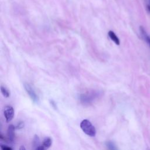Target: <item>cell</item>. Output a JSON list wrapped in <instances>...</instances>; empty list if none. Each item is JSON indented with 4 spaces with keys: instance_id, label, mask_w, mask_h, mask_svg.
<instances>
[{
    "instance_id": "obj_1",
    "label": "cell",
    "mask_w": 150,
    "mask_h": 150,
    "mask_svg": "<svg viewBox=\"0 0 150 150\" xmlns=\"http://www.w3.org/2000/svg\"><path fill=\"white\" fill-rule=\"evenodd\" d=\"M81 129L87 135L90 137H94L96 134V129L94 125L88 120H83L80 124Z\"/></svg>"
},
{
    "instance_id": "obj_2",
    "label": "cell",
    "mask_w": 150,
    "mask_h": 150,
    "mask_svg": "<svg viewBox=\"0 0 150 150\" xmlns=\"http://www.w3.org/2000/svg\"><path fill=\"white\" fill-rule=\"evenodd\" d=\"M98 96V93L97 91H91L86 93L81 94L80 96V101L84 104H88L92 103Z\"/></svg>"
},
{
    "instance_id": "obj_3",
    "label": "cell",
    "mask_w": 150,
    "mask_h": 150,
    "mask_svg": "<svg viewBox=\"0 0 150 150\" xmlns=\"http://www.w3.org/2000/svg\"><path fill=\"white\" fill-rule=\"evenodd\" d=\"M24 88L27 93L28 94V95L29 96V97H30V98L32 99V100L34 103H38L39 101V97L37 96L33 88H32V87L29 83H24Z\"/></svg>"
},
{
    "instance_id": "obj_4",
    "label": "cell",
    "mask_w": 150,
    "mask_h": 150,
    "mask_svg": "<svg viewBox=\"0 0 150 150\" xmlns=\"http://www.w3.org/2000/svg\"><path fill=\"white\" fill-rule=\"evenodd\" d=\"M4 114L6 122H10L14 116V110L12 107L7 105L4 108Z\"/></svg>"
},
{
    "instance_id": "obj_5",
    "label": "cell",
    "mask_w": 150,
    "mask_h": 150,
    "mask_svg": "<svg viewBox=\"0 0 150 150\" xmlns=\"http://www.w3.org/2000/svg\"><path fill=\"white\" fill-rule=\"evenodd\" d=\"M16 129L15 127L13 125H9L7 130V134L8 137V139L11 142H13L15 138V129Z\"/></svg>"
},
{
    "instance_id": "obj_6",
    "label": "cell",
    "mask_w": 150,
    "mask_h": 150,
    "mask_svg": "<svg viewBox=\"0 0 150 150\" xmlns=\"http://www.w3.org/2000/svg\"><path fill=\"white\" fill-rule=\"evenodd\" d=\"M108 36L110 37V38L117 45H120V40L118 39V38L117 36V35H115V33L112 32V30H110L108 33Z\"/></svg>"
},
{
    "instance_id": "obj_7",
    "label": "cell",
    "mask_w": 150,
    "mask_h": 150,
    "mask_svg": "<svg viewBox=\"0 0 150 150\" xmlns=\"http://www.w3.org/2000/svg\"><path fill=\"white\" fill-rule=\"evenodd\" d=\"M52 139L47 137H46L44 140H43V144H42V146L45 148H49L52 145Z\"/></svg>"
},
{
    "instance_id": "obj_8",
    "label": "cell",
    "mask_w": 150,
    "mask_h": 150,
    "mask_svg": "<svg viewBox=\"0 0 150 150\" xmlns=\"http://www.w3.org/2000/svg\"><path fill=\"white\" fill-rule=\"evenodd\" d=\"M140 30L141 32V34L142 35V36L144 37L145 40L148 43V45L150 46V36L147 34V33L145 32L144 28L142 26L140 27Z\"/></svg>"
},
{
    "instance_id": "obj_9",
    "label": "cell",
    "mask_w": 150,
    "mask_h": 150,
    "mask_svg": "<svg viewBox=\"0 0 150 150\" xmlns=\"http://www.w3.org/2000/svg\"><path fill=\"white\" fill-rule=\"evenodd\" d=\"M106 147L108 150H118L115 144L112 141H107L105 143Z\"/></svg>"
},
{
    "instance_id": "obj_10",
    "label": "cell",
    "mask_w": 150,
    "mask_h": 150,
    "mask_svg": "<svg viewBox=\"0 0 150 150\" xmlns=\"http://www.w3.org/2000/svg\"><path fill=\"white\" fill-rule=\"evenodd\" d=\"M33 146L35 148V149L40 146V139H39V137L36 135H35L33 138Z\"/></svg>"
},
{
    "instance_id": "obj_11",
    "label": "cell",
    "mask_w": 150,
    "mask_h": 150,
    "mask_svg": "<svg viewBox=\"0 0 150 150\" xmlns=\"http://www.w3.org/2000/svg\"><path fill=\"white\" fill-rule=\"evenodd\" d=\"M1 93L2 94V95L6 97V98H8L9 97V95H10V93L9 91V90L5 87L4 86H1Z\"/></svg>"
},
{
    "instance_id": "obj_12",
    "label": "cell",
    "mask_w": 150,
    "mask_h": 150,
    "mask_svg": "<svg viewBox=\"0 0 150 150\" xmlns=\"http://www.w3.org/2000/svg\"><path fill=\"white\" fill-rule=\"evenodd\" d=\"M1 150H13L12 148L5 145H1Z\"/></svg>"
},
{
    "instance_id": "obj_13",
    "label": "cell",
    "mask_w": 150,
    "mask_h": 150,
    "mask_svg": "<svg viewBox=\"0 0 150 150\" xmlns=\"http://www.w3.org/2000/svg\"><path fill=\"white\" fill-rule=\"evenodd\" d=\"M23 125H24V124H23V122H19L18 124V125L15 127V128H16V129H21L23 127Z\"/></svg>"
},
{
    "instance_id": "obj_14",
    "label": "cell",
    "mask_w": 150,
    "mask_h": 150,
    "mask_svg": "<svg viewBox=\"0 0 150 150\" xmlns=\"http://www.w3.org/2000/svg\"><path fill=\"white\" fill-rule=\"evenodd\" d=\"M148 5H147V6H146V7H147V10H148V12L150 13V0H148Z\"/></svg>"
},
{
    "instance_id": "obj_15",
    "label": "cell",
    "mask_w": 150,
    "mask_h": 150,
    "mask_svg": "<svg viewBox=\"0 0 150 150\" xmlns=\"http://www.w3.org/2000/svg\"><path fill=\"white\" fill-rule=\"evenodd\" d=\"M35 150H45V148L42 145V146H39V147H38Z\"/></svg>"
},
{
    "instance_id": "obj_16",
    "label": "cell",
    "mask_w": 150,
    "mask_h": 150,
    "mask_svg": "<svg viewBox=\"0 0 150 150\" xmlns=\"http://www.w3.org/2000/svg\"><path fill=\"white\" fill-rule=\"evenodd\" d=\"M19 150H26V148H25V147L23 145H22V146H20Z\"/></svg>"
},
{
    "instance_id": "obj_17",
    "label": "cell",
    "mask_w": 150,
    "mask_h": 150,
    "mask_svg": "<svg viewBox=\"0 0 150 150\" xmlns=\"http://www.w3.org/2000/svg\"><path fill=\"white\" fill-rule=\"evenodd\" d=\"M51 104L53 105V107L54 108H56V106L55 103H54L53 101H52V102H51Z\"/></svg>"
}]
</instances>
